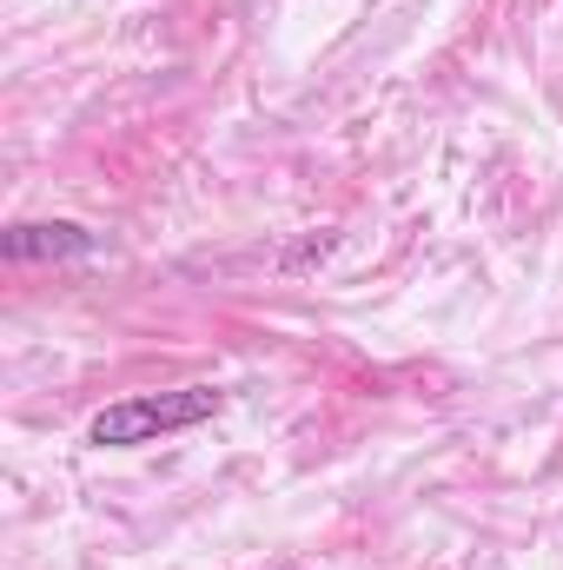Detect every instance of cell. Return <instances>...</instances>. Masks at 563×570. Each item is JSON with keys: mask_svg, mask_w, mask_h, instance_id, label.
Masks as SVG:
<instances>
[{"mask_svg": "<svg viewBox=\"0 0 563 570\" xmlns=\"http://www.w3.org/2000/svg\"><path fill=\"white\" fill-rule=\"evenodd\" d=\"M226 405V392H213V385H172V392H134V399H120V405H107L87 438L93 444H107V451H134V444H159V438H172V431H192L206 425L213 412Z\"/></svg>", "mask_w": 563, "mask_h": 570, "instance_id": "cell-1", "label": "cell"}, {"mask_svg": "<svg viewBox=\"0 0 563 570\" xmlns=\"http://www.w3.org/2000/svg\"><path fill=\"white\" fill-rule=\"evenodd\" d=\"M87 253H100V239L87 226H67V219H53V226H7V259L13 266H33V259H87Z\"/></svg>", "mask_w": 563, "mask_h": 570, "instance_id": "cell-2", "label": "cell"}]
</instances>
